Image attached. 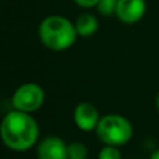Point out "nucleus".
I'll list each match as a JSON object with an SVG mask.
<instances>
[{"label":"nucleus","mask_w":159,"mask_h":159,"mask_svg":"<svg viewBox=\"0 0 159 159\" xmlns=\"http://www.w3.org/2000/svg\"><path fill=\"white\" fill-rule=\"evenodd\" d=\"M0 134L8 149L24 152L36 144L39 137V127L31 113L14 109L3 119Z\"/></svg>","instance_id":"obj_1"},{"label":"nucleus","mask_w":159,"mask_h":159,"mask_svg":"<svg viewBox=\"0 0 159 159\" xmlns=\"http://www.w3.org/2000/svg\"><path fill=\"white\" fill-rule=\"evenodd\" d=\"M38 36L45 48L52 52H64L77 41V30L73 21L63 16L45 17L38 27Z\"/></svg>","instance_id":"obj_2"},{"label":"nucleus","mask_w":159,"mask_h":159,"mask_svg":"<svg viewBox=\"0 0 159 159\" xmlns=\"http://www.w3.org/2000/svg\"><path fill=\"white\" fill-rule=\"evenodd\" d=\"M96 135L105 145H126L133 137V126L121 115H105L96 127Z\"/></svg>","instance_id":"obj_3"},{"label":"nucleus","mask_w":159,"mask_h":159,"mask_svg":"<svg viewBox=\"0 0 159 159\" xmlns=\"http://www.w3.org/2000/svg\"><path fill=\"white\" fill-rule=\"evenodd\" d=\"M14 109L21 112L34 113L39 110L45 103V91L35 82H25L20 85L11 98Z\"/></svg>","instance_id":"obj_4"},{"label":"nucleus","mask_w":159,"mask_h":159,"mask_svg":"<svg viewBox=\"0 0 159 159\" xmlns=\"http://www.w3.org/2000/svg\"><path fill=\"white\" fill-rule=\"evenodd\" d=\"M147 13L145 0H119L116 14L117 20L123 24H137Z\"/></svg>","instance_id":"obj_5"},{"label":"nucleus","mask_w":159,"mask_h":159,"mask_svg":"<svg viewBox=\"0 0 159 159\" xmlns=\"http://www.w3.org/2000/svg\"><path fill=\"white\" fill-rule=\"evenodd\" d=\"M73 119H74L75 126L81 131L89 133L96 130L99 120H101V116H99L98 109L92 103L81 102V103H78L75 106L74 112H73Z\"/></svg>","instance_id":"obj_6"},{"label":"nucleus","mask_w":159,"mask_h":159,"mask_svg":"<svg viewBox=\"0 0 159 159\" xmlns=\"http://www.w3.org/2000/svg\"><path fill=\"white\" fill-rule=\"evenodd\" d=\"M38 159H69V145L59 137H46L38 145Z\"/></svg>","instance_id":"obj_7"},{"label":"nucleus","mask_w":159,"mask_h":159,"mask_svg":"<svg viewBox=\"0 0 159 159\" xmlns=\"http://www.w3.org/2000/svg\"><path fill=\"white\" fill-rule=\"evenodd\" d=\"M74 25H75L78 36H82V38H88V36L95 35L99 30L98 18L91 13H84L81 16H78L77 20L74 21Z\"/></svg>","instance_id":"obj_8"},{"label":"nucleus","mask_w":159,"mask_h":159,"mask_svg":"<svg viewBox=\"0 0 159 159\" xmlns=\"http://www.w3.org/2000/svg\"><path fill=\"white\" fill-rule=\"evenodd\" d=\"M117 2L119 0H99L95 8L98 10V13L103 17L115 16L116 8H117Z\"/></svg>","instance_id":"obj_9"},{"label":"nucleus","mask_w":159,"mask_h":159,"mask_svg":"<svg viewBox=\"0 0 159 159\" xmlns=\"http://www.w3.org/2000/svg\"><path fill=\"white\" fill-rule=\"evenodd\" d=\"M98 159H121V152L119 151V147L105 145L99 152Z\"/></svg>","instance_id":"obj_10"},{"label":"nucleus","mask_w":159,"mask_h":159,"mask_svg":"<svg viewBox=\"0 0 159 159\" xmlns=\"http://www.w3.org/2000/svg\"><path fill=\"white\" fill-rule=\"evenodd\" d=\"M88 149L82 143L74 141L69 144V157H87Z\"/></svg>","instance_id":"obj_11"},{"label":"nucleus","mask_w":159,"mask_h":159,"mask_svg":"<svg viewBox=\"0 0 159 159\" xmlns=\"http://www.w3.org/2000/svg\"><path fill=\"white\" fill-rule=\"evenodd\" d=\"M73 2L82 8H92V7H96L99 0H73Z\"/></svg>","instance_id":"obj_12"},{"label":"nucleus","mask_w":159,"mask_h":159,"mask_svg":"<svg viewBox=\"0 0 159 159\" xmlns=\"http://www.w3.org/2000/svg\"><path fill=\"white\" fill-rule=\"evenodd\" d=\"M149 159H159V148L155 149V151L152 152L151 157H149Z\"/></svg>","instance_id":"obj_13"},{"label":"nucleus","mask_w":159,"mask_h":159,"mask_svg":"<svg viewBox=\"0 0 159 159\" xmlns=\"http://www.w3.org/2000/svg\"><path fill=\"white\" fill-rule=\"evenodd\" d=\"M69 159H87V157H69Z\"/></svg>","instance_id":"obj_14"},{"label":"nucleus","mask_w":159,"mask_h":159,"mask_svg":"<svg viewBox=\"0 0 159 159\" xmlns=\"http://www.w3.org/2000/svg\"><path fill=\"white\" fill-rule=\"evenodd\" d=\"M157 107H158V110H159V93H158V96H157Z\"/></svg>","instance_id":"obj_15"}]
</instances>
